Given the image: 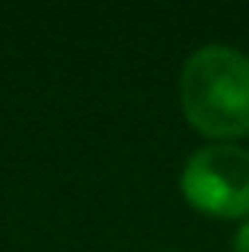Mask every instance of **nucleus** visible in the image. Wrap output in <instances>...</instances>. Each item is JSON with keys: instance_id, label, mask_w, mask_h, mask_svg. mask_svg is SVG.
Here are the masks:
<instances>
[{"instance_id": "1", "label": "nucleus", "mask_w": 249, "mask_h": 252, "mask_svg": "<svg viewBox=\"0 0 249 252\" xmlns=\"http://www.w3.org/2000/svg\"><path fill=\"white\" fill-rule=\"evenodd\" d=\"M179 105L186 122L211 144L249 137V55L230 45L192 51L179 74Z\"/></svg>"}, {"instance_id": "2", "label": "nucleus", "mask_w": 249, "mask_h": 252, "mask_svg": "<svg viewBox=\"0 0 249 252\" xmlns=\"http://www.w3.org/2000/svg\"><path fill=\"white\" fill-rule=\"evenodd\" d=\"M179 191L188 208L214 220L249 217V150L240 144H205L186 160Z\"/></svg>"}, {"instance_id": "3", "label": "nucleus", "mask_w": 249, "mask_h": 252, "mask_svg": "<svg viewBox=\"0 0 249 252\" xmlns=\"http://www.w3.org/2000/svg\"><path fill=\"white\" fill-rule=\"evenodd\" d=\"M233 252H249V217L240 220L237 233H233Z\"/></svg>"}]
</instances>
